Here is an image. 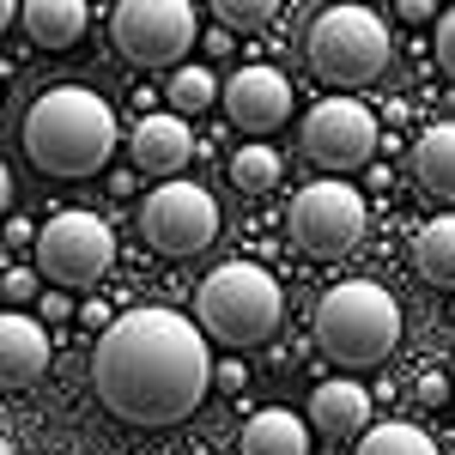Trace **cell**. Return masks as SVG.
Returning <instances> with one entry per match:
<instances>
[{"mask_svg": "<svg viewBox=\"0 0 455 455\" xmlns=\"http://www.w3.org/2000/svg\"><path fill=\"white\" fill-rule=\"evenodd\" d=\"M413 261H419V280L425 285L455 291V212H437L419 237H413Z\"/></svg>", "mask_w": 455, "mask_h": 455, "instance_id": "ac0fdd59", "label": "cell"}, {"mask_svg": "<svg viewBox=\"0 0 455 455\" xmlns=\"http://www.w3.org/2000/svg\"><path fill=\"white\" fill-rule=\"evenodd\" d=\"M310 425L322 437H364L371 431V395L352 377H334V383L310 388Z\"/></svg>", "mask_w": 455, "mask_h": 455, "instance_id": "7c38bea8", "label": "cell"}, {"mask_svg": "<svg viewBox=\"0 0 455 455\" xmlns=\"http://www.w3.org/2000/svg\"><path fill=\"white\" fill-rule=\"evenodd\" d=\"M128 152H134V164L152 176H171L188 164V152H195V134H188V122L182 116H146L140 128H134V140H128Z\"/></svg>", "mask_w": 455, "mask_h": 455, "instance_id": "4fadbf2b", "label": "cell"}, {"mask_svg": "<svg viewBox=\"0 0 455 455\" xmlns=\"http://www.w3.org/2000/svg\"><path fill=\"white\" fill-rule=\"evenodd\" d=\"M413 182L431 201H455V122H437L413 140Z\"/></svg>", "mask_w": 455, "mask_h": 455, "instance_id": "9a60e30c", "label": "cell"}, {"mask_svg": "<svg viewBox=\"0 0 455 455\" xmlns=\"http://www.w3.org/2000/svg\"><path fill=\"white\" fill-rule=\"evenodd\" d=\"M395 340H401V304L377 280H340L315 304V347L347 371L383 364Z\"/></svg>", "mask_w": 455, "mask_h": 455, "instance_id": "277c9868", "label": "cell"}, {"mask_svg": "<svg viewBox=\"0 0 455 455\" xmlns=\"http://www.w3.org/2000/svg\"><path fill=\"white\" fill-rule=\"evenodd\" d=\"M237 455H310V431H304V419H298V413L267 407V413H255V419L243 425Z\"/></svg>", "mask_w": 455, "mask_h": 455, "instance_id": "e0dca14e", "label": "cell"}, {"mask_svg": "<svg viewBox=\"0 0 455 455\" xmlns=\"http://www.w3.org/2000/svg\"><path fill=\"white\" fill-rule=\"evenodd\" d=\"M401 19H437V6L431 0H401Z\"/></svg>", "mask_w": 455, "mask_h": 455, "instance_id": "484cf974", "label": "cell"}, {"mask_svg": "<svg viewBox=\"0 0 455 455\" xmlns=\"http://www.w3.org/2000/svg\"><path fill=\"white\" fill-rule=\"evenodd\" d=\"M364 237V195L340 182V176H328V182H310L298 201H291V243L315 255V261H334V255H347L352 243Z\"/></svg>", "mask_w": 455, "mask_h": 455, "instance_id": "9c48e42d", "label": "cell"}, {"mask_svg": "<svg viewBox=\"0 0 455 455\" xmlns=\"http://www.w3.org/2000/svg\"><path fill=\"white\" fill-rule=\"evenodd\" d=\"M304 55H310V73H322L328 85L358 92L388 68V25L371 6H328L310 19Z\"/></svg>", "mask_w": 455, "mask_h": 455, "instance_id": "5b68a950", "label": "cell"}, {"mask_svg": "<svg viewBox=\"0 0 455 455\" xmlns=\"http://www.w3.org/2000/svg\"><path fill=\"white\" fill-rule=\"evenodd\" d=\"M212 92H219V85H212V73H207V68H176V73H171V109H176V116H195V109H207V104H212Z\"/></svg>", "mask_w": 455, "mask_h": 455, "instance_id": "44dd1931", "label": "cell"}, {"mask_svg": "<svg viewBox=\"0 0 455 455\" xmlns=\"http://www.w3.org/2000/svg\"><path fill=\"white\" fill-rule=\"evenodd\" d=\"M31 274H25V267H12V274H6V280H0V291H6V304H12V310H19V304H25V298H31Z\"/></svg>", "mask_w": 455, "mask_h": 455, "instance_id": "cb8c5ba5", "label": "cell"}, {"mask_svg": "<svg viewBox=\"0 0 455 455\" xmlns=\"http://www.w3.org/2000/svg\"><path fill=\"white\" fill-rule=\"evenodd\" d=\"M195 315L219 347H261L285 322V291L267 267L255 261H225L212 267L195 291Z\"/></svg>", "mask_w": 455, "mask_h": 455, "instance_id": "3957f363", "label": "cell"}, {"mask_svg": "<svg viewBox=\"0 0 455 455\" xmlns=\"http://www.w3.org/2000/svg\"><path fill=\"white\" fill-rule=\"evenodd\" d=\"M225 116L243 128V134H274L285 116H291V85H285L280 68H261V61H249L225 79Z\"/></svg>", "mask_w": 455, "mask_h": 455, "instance_id": "8fae6325", "label": "cell"}, {"mask_svg": "<svg viewBox=\"0 0 455 455\" xmlns=\"http://www.w3.org/2000/svg\"><path fill=\"white\" fill-rule=\"evenodd\" d=\"M358 455H437V443L425 437L419 425L388 419V425H371V431L358 437Z\"/></svg>", "mask_w": 455, "mask_h": 455, "instance_id": "d6986e66", "label": "cell"}, {"mask_svg": "<svg viewBox=\"0 0 455 455\" xmlns=\"http://www.w3.org/2000/svg\"><path fill=\"white\" fill-rule=\"evenodd\" d=\"M437 68L455 79V6L443 12V19H437Z\"/></svg>", "mask_w": 455, "mask_h": 455, "instance_id": "603a6c76", "label": "cell"}, {"mask_svg": "<svg viewBox=\"0 0 455 455\" xmlns=\"http://www.w3.org/2000/svg\"><path fill=\"white\" fill-rule=\"evenodd\" d=\"M92 25V6L79 0H25V31L36 49H73Z\"/></svg>", "mask_w": 455, "mask_h": 455, "instance_id": "2e32d148", "label": "cell"}, {"mask_svg": "<svg viewBox=\"0 0 455 455\" xmlns=\"http://www.w3.org/2000/svg\"><path fill=\"white\" fill-rule=\"evenodd\" d=\"M280 171H285V164H280L274 146H243V152L231 158V182H237L243 195H267V188L280 182Z\"/></svg>", "mask_w": 455, "mask_h": 455, "instance_id": "ffe728a7", "label": "cell"}, {"mask_svg": "<svg viewBox=\"0 0 455 455\" xmlns=\"http://www.w3.org/2000/svg\"><path fill=\"white\" fill-rule=\"evenodd\" d=\"M116 152V109L92 85H49L25 109V158L49 176H98Z\"/></svg>", "mask_w": 455, "mask_h": 455, "instance_id": "7a4b0ae2", "label": "cell"}, {"mask_svg": "<svg viewBox=\"0 0 455 455\" xmlns=\"http://www.w3.org/2000/svg\"><path fill=\"white\" fill-rule=\"evenodd\" d=\"M212 12H219L231 31H243V36L249 31H267V25L280 19V6H274V0H219Z\"/></svg>", "mask_w": 455, "mask_h": 455, "instance_id": "7402d4cb", "label": "cell"}, {"mask_svg": "<svg viewBox=\"0 0 455 455\" xmlns=\"http://www.w3.org/2000/svg\"><path fill=\"white\" fill-rule=\"evenodd\" d=\"M109 261H116V237L98 212L68 207L36 231V267L55 285H98L109 274Z\"/></svg>", "mask_w": 455, "mask_h": 455, "instance_id": "52a82bcc", "label": "cell"}, {"mask_svg": "<svg viewBox=\"0 0 455 455\" xmlns=\"http://www.w3.org/2000/svg\"><path fill=\"white\" fill-rule=\"evenodd\" d=\"M304 152L328 171H358L377 152V116L358 98H322L304 116Z\"/></svg>", "mask_w": 455, "mask_h": 455, "instance_id": "30bf717a", "label": "cell"}, {"mask_svg": "<svg viewBox=\"0 0 455 455\" xmlns=\"http://www.w3.org/2000/svg\"><path fill=\"white\" fill-rule=\"evenodd\" d=\"M0 358H6V364H0L6 383L31 388L36 377L49 371V334H43L25 310H6V315H0Z\"/></svg>", "mask_w": 455, "mask_h": 455, "instance_id": "5bb4252c", "label": "cell"}, {"mask_svg": "<svg viewBox=\"0 0 455 455\" xmlns=\"http://www.w3.org/2000/svg\"><path fill=\"white\" fill-rule=\"evenodd\" d=\"M443 395H450V383H443V377H425V383H419V401H431V407H437Z\"/></svg>", "mask_w": 455, "mask_h": 455, "instance_id": "d4e9b609", "label": "cell"}, {"mask_svg": "<svg viewBox=\"0 0 455 455\" xmlns=\"http://www.w3.org/2000/svg\"><path fill=\"white\" fill-rule=\"evenodd\" d=\"M109 43L134 68H171L195 43V6L188 0H122L109 12Z\"/></svg>", "mask_w": 455, "mask_h": 455, "instance_id": "8992f818", "label": "cell"}, {"mask_svg": "<svg viewBox=\"0 0 455 455\" xmlns=\"http://www.w3.org/2000/svg\"><path fill=\"white\" fill-rule=\"evenodd\" d=\"M140 237L158 255H201L219 237V201L201 182H158L140 201Z\"/></svg>", "mask_w": 455, "mask_h": 455, "instance_id": "ba28073f", "label": "cell"}, {"mask_svg": "<svg viewBox=\"0 0 455 455\" xmlns=\"http://www.w3.org/2000/svg\"><path fill=\"white\" fill-rule=\"evenodd\" d=\"M212 383L207 328L182 310H128L116 315L92 352V395L122 425L164 431L182 425Z\"/></svg>", "mask_w": 455, "mask_h": 455, "instance_id": "6da1fadb", "label": "cell"}]
</instances>
